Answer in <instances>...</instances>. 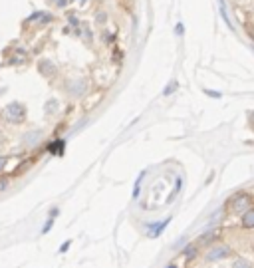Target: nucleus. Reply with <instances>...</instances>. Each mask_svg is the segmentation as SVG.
<instances>
[{
  "label": "nucleus",
  "mask_w": 254,
  "mask_h": 268,
  "mask_svg": "<svg viewBox=\"0 0 254 268\" xmlns=\"http://www.w3.org/2000/svg\"><path fill=\"white\" fill-rule=\"evenodd\" d=\"M197 254H199V244H197V242H195V244H187L185 249H183V256H185L187 260L197 258Z\"/></svg>",
  "instance_id": "1a4fd4ad"
},
{
  "label": "nucleus",
  "mask_w": 254,
  "mask_h": 268,
  "mask_svg": "<svg viewBox=\"0 0 254 268\" xmlns=\"http://www.w3.org/2000/svg\"><path fill=\"white\" fill-rule=\"evenodd\" d=\"M167 268H177V266H175V264H169V266H167Z\"/></svg>",
  "instance_id": "6ab92c4d"
},
{
  "label": "nucleus",
  "mask_w": 254,
  "mask_h": 268,
  "mask_svg": "<svg viewBox=\"0 0 254 268\" xmlns=\"http://www.w3.org/2000/svg\"><path fill=\"white\" fill-rule=\"evenodd\" d=\"M8 177H0V191H6L8 189Z\"/></svg>",
  "instance_id": "ddd939ff"
},
{
  "label": "nucleus",
  "mask_w": 254,
  "mask_h": 268,
  "mask_svg": "<svg viewBox=\"0 0 254 268\" xmlns=\"http://www.w3.org/2000/svg\"><path fill=\"white\" fill-rule=\"evenodd\" d=\"M56 106H58V104H56V101H50V104H46V111H50V113H54V111H56V110H54Z\"/></svg>",
  "instance_id": "2eb2a0df"
},
{
  "label": "nucleus",
  "mask_w": 254,
  "mask_h": 268,
  "mask_svg": "<svg viewBox=\"0 0 254 268\" xmlns=\"http://www.w3.org/2000/svg\"><path fill=\"white\" fill-rule=\"evenodd\" d=\"M232 254H235L232 246L222 244V242H217V244H213V246H208V249H206V252H205V260H206V262H221V260L230 258Z\"/></svg>",
  "instance_id": "f03ea898"
},
{
  "label": "nucleus",
  "mask_w": 254,
  "mask_h": 268,
  "mask_svg": "<svg viewBox=\"0 0 254 268\" xmlns=\"http://www.w3.org/2000/svg\"><path fill=\"white\" fill-rule=\"evenodd\" d=\"M40 72L44 74V76H54V74H56V66L52 64V62L44 60V62H42V64H40Z\"/></svg>",
  "instance_id": "9b49d317"
},
{
  "label": "nucleus",
  "mask_w": 254,
  "mask_h": 268,
  "mask_svg": "<svg viewBox=\"0 0 254 268\" xmlns=\"http://www.w3.org/2000/svg\"><path fill=\"white\" fill-rule=\"evenodd\" d=\"M70 244H72V242H70V240H68V242H66V244H62V246H60V252H62V254H64V252H66V251H68V249H70Z\"/></svg>",
  "instance_id": "dca6fc26"
},
{
  "label": "nucleus",
  "mask_w": 254,
  "mask_h": 268,
  "mask_svg": "<svg viewBox=\"0 0 254 268\" xmlns=\"http://www.w3.org/2000/svg\"><path fill=\"white\" fill-rule=\"evenodd\" d=\"M86 79H72L70 81V86H68V90H70V94L72 95H83V94H86Z\"/></svg>",
  "instance_id": "20e7f679"
},
{
  "label": "nucleus",
  "mask_w": 254,
  "mask_h": 268,
  "mask_svg": "<svg viewBox=\"0 0 254 268\" xmlns=\"http://www.w3.org/2000/svg\"><path fill=\"white\" fill-rule=\"evenodd\" d=\"M240 226H242V229H246V231H252L254 229V209L246 211L240 217Z\"/></svg>",
  "instance_id": "423d86ee"
},
{
  "label": "nucleus",
  "mask_w": 254,
  "mask_h": 268,
  "mask_svg": "<svg viewBox=\"0 0 254 268\" xmlns=\"http://www.w3.org/2000/svg\"><path fill=\"white\" fill-rule=\"evenodd\" d=\"M248 123H250V127L254 129V110L250 111V115H248Z\"/></svg>",
  "instance_id": "a211bd4d"
},
{
  "label": "nucleus",
  "mask_w": 254,
  "mask_h": 268,
  "mask_svg": "<svg viewBox=\"0 0 254 268\" xmlns=\"http://www.w3.org/2000/svg\"><path fill=\"white\" fill-rule=\"evenodd\" d=\"M173 90H177V81H171V84H169V86L165 88V95H169V94H171Z\"/></svg>",
  "instance_id": "4468645a"
},
{
  "label": "nucleus",
  "mask_w": 254,
  "mask_h": 268,
  "mask_svg": "<svg viewBox=\"0 0 254 268\" xmlns=\"http://www.w3.org/2000/svg\"><path fill=\"white\" fill-rule=\"evenodd\" d=\"M6 117H8L10 121H22V119L26 117L24 106H22V104H10V106L6 108Z\"/></svg>",
  "instance_id": "7ed1b4c3"
},
{
  "label": "nucleus",
  "mask_w": 254,
  "mask_h": 268,
  "mask_svg": "<svg viewBox=\"0 0 254 268\" xmlns=\"http://www.w3.org/2000/svg\"><path fill=\"white\" fill-rule=\"evenodd\" d=\"M226 213L228 215H235V217H242L246 211L254 209V197L252 193H246V191H238L235 193L228 201H226Z\"/></svg>",
  "instance_id": "f257e3e1"
},
{
  "label": "nucleus",
  "mask_w": 254,
  "mask_h": 268,
  "mask_svg": "<svg viewBox=\"0 0 254 268\" xmlns=\"http://www.w3.org/2000/svg\"><path fill=\"white\" fill-rule=\"evenodd\" d=\"M143 177H145V173H141V175L137 177V181H135V189H133V197H139V191H141V181H143Z\"/></svg>",
  "instance_id": "f8f14e48"
},
{
  "label": "nucleus",
  "mask_w": 254,
  "mask_h": 268,
  "mask_svg": "<svg viewBox=\"0 0 254 268\" xmlns=\"http://www.w3.org/2000/svg\"><path fill=\"white\" fill-rule=\"evenodd\" d=\"M42 139V131L40 129H36V131H30V133H26L24 135V143L28 147H34V145H38V141Z\"/></svg>",
  "instance_id": "0eeeda50"
},
{
  "label": "nucleus",
  "mask_w": 254,
  "mask_h": 268,
  "mask_svg": "<svg viewBox=\"0 0 254 268\" xmlns=\"http://www.w3.org/2000/svg\"><path fill=\"white\" fill-rule=\"evenodd\" d=\"M169 221L171 219H165V221H161V222H153V224H147V229H149V236L151 238H155V236H159L163 231H165V226L169 224Z\"/></svg>",
  "instance_id": "39448f33"
},
{
  "label": "nucleus",
  "mask_w": 254,
  "mask_h": 268,
  "mask_svg": "<svg viewBox=\"0 0 254 268\" xmlns=\"http://www.w3.org/2000/svg\"><path fill=\"white\" fill-rule=\"evenodd\" d=\"M230 268H254V264L244 256H235L230 262Z\"/></svg>",
  "instance_id": "6e6552de"
},
{
  "label": "nucleus",
  "mask_w": 254,
  "mask_h": 268,
  "mask_svg": "<svg viewBox=\"0 0 254 268\" xmlns=\"http://www.w3.org/2000/svg\"><path fill=\"white\" fill-rule=\"evenodd\" d=\"M217 236H219V235H217L215 231L205 233V235L199 238V242H197V244H199V246H213V240H217Z\"/></svg>",
  "instance_id": "9d476101"
},
{
  "label": "nucleus",
  "mask_w": 254,
  "mask_h": 268,
  "mask_svg": "<svg viewBox=\"0 0 254 268\" xmlns=\"http://www.w3.org/2000/svg\"><path fill=\"white\" fill-rule=\"evenodd\" d=\"M6 161H8L6 157H0V173H2V169L6 167Z\"/></svg>",
  "instance_id": "f3484780"
}]
</instances>
